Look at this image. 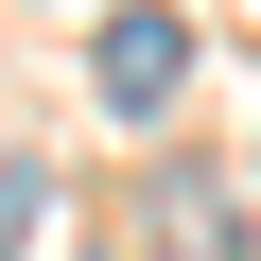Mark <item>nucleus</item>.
Wrapping results in <instances>:
<instances>
[{"label": "nucleus", "mask_w": 261, "mask_h": 261, "mask_svg": "<svg viewBox=\"0 0 261 261\" xmlns=\"http://www.w3.org/2000/svg\"><path fill=\"white\" fill-rule=\"evenodd\" d=\"M105 87L157 105V87H174V18H105Z\"/></svg>", "instance_id": "1"}]
</instances>
